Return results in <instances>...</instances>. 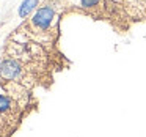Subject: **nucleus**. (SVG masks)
<instances>
[{
    "instance_id": "20e7f679",
    "label": "nucleus",
    "mask_w": 146,
    "mask_h": 137,
    "mask_svg": "<svg viewBox=\"0 0 146 137\" xmlns=\"http://www.w3.org/2000/svg\"><path fill=\"white\" fill-rule=\"evenodd\" d=\"M38 3H39V0H22V3L19 5V10H17L19 17H21V19H25V17H29L30 14H32L33 11L36 10Z\"/></svg>"
},
{
    "instance_id": "f03ea898",
    "label": "nucleus",
    "mask_w": 146,
    "mask_h": 137,
    "mask_svg": "<svg viewBox=\"0 0 146 137\" xmlns=\"http://www.w3.org/2000/svg\"><path fill=\"white\" fill-rule=\"evenodd\" d=\"M24 73H25V70H24L22 63L13 57L3 58L0 63V79L3 82H19V80H22Z\"/></svg>"
},
{
    "instance_id": "f257e3e1",
    "label": "nucleus",
    "mask_w": 146,
    "mask_h": 137,
    "mask_svg": "<svg viewBox=\"0 0 146 137\" xmlns=\"http://www.w3.org/2000/svg\"><path fill=\"white\" fill-rule=\"evenodd\" d=\"M24 107L13 96L7 84H0V126L3 128L5 134H10L17 128L22 118Z\"/></svg>"
},
{
    "instance_id": "423d86ee",
    "label": "nucleus",
    "mask_w": 146,
    "mask_h": 137,
    "mask_svg": "<svg viewBox=\"0 0 146 137\" xmlns=\"http://www.w3.org/2000/svg\"><path fill=\"white\" fill-rule=\"evenodd\" d=\"M7 134H5V131H3V128L0 126V137H5Z\"/></svg>"
},
{
    "instance_id": "7ed1b4c3",
    "label": "nucleus",
    "mask_w": 146,
    "mask_h": 137,
    "mask_svg": "<svg viewBox=\"0 0 146 137\" xmlns=\"http://www.w3.org/2000/svg\"><path fill=\"white\" fill-rule=\"evenodd\" d=\"M55 17V10L52 5H44V7L38 8L32 16V24L35 29L38 30H47L50 29L52 22Z\"/></svg>"
},
{
    "instance_id": "39448f33",
    "label": "nucleus",
    "mask_w": 146,
    "mask_h": 137,
    "mask_svg": "<svg viewBox=\"0 0 146 137\" xmlns=\"http://www.w3.org/2000/svg\"><path fill=\"white\" fill-rule=\"evenodd\" d=\"M102 0H80V7L85 8V10H90V8H96Z\"/></svg>"
}]
</instances>
